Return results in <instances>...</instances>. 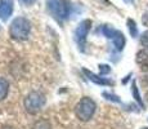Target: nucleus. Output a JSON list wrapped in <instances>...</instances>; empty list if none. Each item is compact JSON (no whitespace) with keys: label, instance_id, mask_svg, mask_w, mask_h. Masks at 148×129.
Returning a JSON list of instances; mask_svg holds the SVG:
<instances>
[{"label":"nucleus","instance_id":"nucleus-1","mask_svg":"<svg viewBox=\"0 0 148 129\" xmlns=\"http://www.w3.org/2000/svg\"><path fill=\"white\" fill-rule=\"evenodd\" d=\"M30 31H31V23L25 17H17L10 23L9 27V34L12 36V39L18 40V41L27 40L28 36H30Z\"/></svg>","mask_w":148,"mask_h":129},{"label":"nucleus","instance_id":"nucleus-2","mask_svg":"<svg viewBox=\"0 0 148 129\" xmlns=\"http://www.w3.org/2000/svg\"><path fill=\"white\" fill-rule=\"evenodd\" d=\"M97 110V105L89 97H84L82 99H80V102L76 105L75 107V114L81 121H88L93 117Z\"/></svg>","mask_w":148,"mask_h":129},{"label":"nucleus","instance_id":"nucleus-3","mask_svg":"<svg viewBox=\"0 0 148 129\" xmlns=\"http://www.w3.org/2000/svg\"><path fill=\"white\" fill-rule=\"evenodd\" d=\"M45 101H47L45 96L41 92H38V90L30 92L26 96V98H25V108H26L28 114L35 115L39 111H41V108L45 105Z\"/></svg>","mask_w":148,"mask_h":129},{"label":"nucleus","instance_id":"nucleus-4","mask_svg":"<svg viewBox=\"0 0 148 129\" xmlns=\"http://www.w3.org/2000/svg\"><path fill=\"white\" fill-rule=\"evenodd\" d=\"M70 3L67 0H48V9L58 19H64L70 14Z\"/></svg>","mask_w":148,"mask_h":129},{"label":"nucleus","instance_id":"nucleus-5","mask_svg":"<svg viewBox=\"0 0 148 129\" xmlns=\"http://www.w3.org/2000/svg\"><path fill=\"white\" fill-rule=\"evenodd\" d=\"M90 26H92V21L90 19H84L82 22H80V25L76 28V40H77L79 45L81 48H84L85 41H86V36L90 31Z\"/></svg>","mask_w":148,"mask_h":129},{"label":"nucleus","instance_id":"nucleus-6","mask_svg":"<svg viewBox=\"0 0 148 129\" xmlns=\"http://www.w3.org/2000/svg\"><path fill=\"white\" fill-rule=\"evenodd\" d=\"M13 13V3L12 0H0V18L8 19Z\"/></svg>","mask_w":148,"mask_h":129},{"label":"nucleus","instance_id":"nucleus-7","mask_svg":"<svg viewBox=\"0 0 148 129\" xmlns=\"http://www.w3.org/2000/svg\"><path fill=\"white\" fill-rule=\"evenodd\" d=\"M136 63L143 68H148V48L139 50L136 54Z\"/></svg>","mask_w":148,"mask_h":129},{"label":"nucleus","instance_id":"nucleus-8","mask_svg":"<svg viewBox=\"0 0 148 129\" xmlns=\"http://www.w3.org/2000/svg\"><path fill=\"white\" fill-rule=\"evenodd\" d=\"M113 44H115V47H116V49L117 50H121L122 48H124V45H125V36L122 35V32H120V31H116L115 32V35H113Z\"/></svg>","mask_w":148,"mask_h":129},{"label":"nucleus","instance_id":"nucleus-9","mask_svg":"<svg viewBox=\"0 0 148 129\" xmlns=\"http://www.w3.org/2000/svg\"><path fill=\"white\" fill-rule=\"evenodd\" d=\"M8 92H9V83L7 79L0 77V101H3L8 96Z\"/></svg>","mask_w":148,"mask_h":129},{"label":"nucleus","instance_id":"nucleus-10","mask_svg":"<svg viewBox=\"0 0 148 129\" xmlns=\"http://www.w3.org/2000/svg\"><path fill=\"white\" fill-rule=\"evenodd\" d=\"M31 129H52V125H50V123L48 121V120L41 119V120H38V121L34 123Z\"/></svg>","mask_w":148,"mask_h":129},{"label":"nucleus","instance_id":"nucleus-11","mask_svg":"<svg viewBox=\"0 0 148 129\" xmlns=\"http://www.w3.org/2000/svg\"><path fill=\"white\" fill-rule=\"evenodd\" d=\"M85 72L88 74V76H89V79L90 80H93L94 83H97V84H103V85H110V84H112V83L110 81V80H106V79H99L98 76H95L94 74H92V72H88V71H85Z\"/></svg>","mask_w":148,"mask_h":129},{"label":"nucleus","instance_id":"nucleus-12","mask_svg":"<svg viewBox=\"0 0 148 129\" xmlns=\"http://www.w3.org/2000/svg\"><path fill=\"white\" fill-rule=\"evenodd\" d=\"M127 26H129V31H130V34H132V36L138 35V28H136V25L133 19H129V21H127Z\"/></svg>","mask_w":148,"mask_h":129},{"label":"nucleus","instance_id":"nucleus-13","mask_svg":"<svg viewBox=\"0 0 148 129\" xmlns=\"http://www.w3.org/2000/svg\"><path fill=\"white\" fill-rule=\"evenodd\" d=\"M140 44L143 45V47L148 48V31H146V32L140 36Z\"/></svg>","mask_w":148,"mask_h":129},{"label":"nucleus","instance_id":"nucleus-14","mask_svg":"<svg viewBox=\"0 0 148 129\" xmlns=\"http://www.w3.org/2000/svg\"><path fill=\"white\" fill-rule=\"evenodd\" d=\"M133 94L135 96V99H136V101H138L139 103H142V99H140V97H139V93H138V89H136L135 84L133 85Z\"/></svg>","mask_w":148,"mask_h":129},{"label":"nucleus","instance_id":"nucleus-15","mask_svg":"<svg viewBox=\"0 0 148 129\" xmlns=\"http://www.w3.org/2000/svg\"><path fill=\"white\" fill-rule=\"evenodd\" d=\"M99 70H101V74H108L111 71V68L108 67L107 65H103V66H101V68H99Z\"/></svg>","mask_w":148,"mask_h":129},{"label":"nucleus","instance_id":"nucleus-16","mask_svg":"<svg viewBox=\"0 0 148 129\" xmlns=\"http://www.w3.org/2000/svg\"><path fill=\"white\" fill-rule=\"evenodd\" d=\"M22 1H23L25 4H27V5H31V4L35 3V0H22Z\"/></svg>","mask_w":148,"mask_h":129},{"label":"nucleus","instance_id":"nucleus-17","mask_svg":"<svg viewBox=\"0 0 148 129\" xmlns=\"http://www.w3.org/2000/svg\"><path fill=\"white\" fill-rule=\"evenodd\" d=\"M143 22H144L146 25H148V12L144 14V17H143Z\"/></svg>","mask_w":148,"mask_h":129},{"label":"nucleus","instance_id":"nucleus-18","mask_svg":"<svg viewBox=\"0 0 148 129\" xmlns=\"http://www.w3.org/2000/svg\"><path fill=\"white\" fill-rule=\"evenodd\" d=\"M3 129H12V128H10V127H4Z\"/></svg>","mask_w":148,"mask_h":129},{"label":"nucleus","instance_id":"nucleus-19","mask_svg":"<svg viewBox=\"0 0 148 129\" xmlns=\"http://www.w3.org/2000/svg\"><path fill=\"white\" fill-rule=\"evenodd\" d=\"M124 1H126V3H130V1H132V0H124Z\"/></svg>","mask_w":148,"mask_h":129},{"label":"nucleus","instance_id":"nucleus-20","mask_svg":"<svg viewBox=\"0 0 148 129\" xmlns=\"http://www.w3.org/2000/svg\"><path fill=\"white\" fill-rule=\"evenodd\" d=\"M142 129H148V128H142Z\"/></svg>","mask_w":148,"mask_h":129}]
</instances>
